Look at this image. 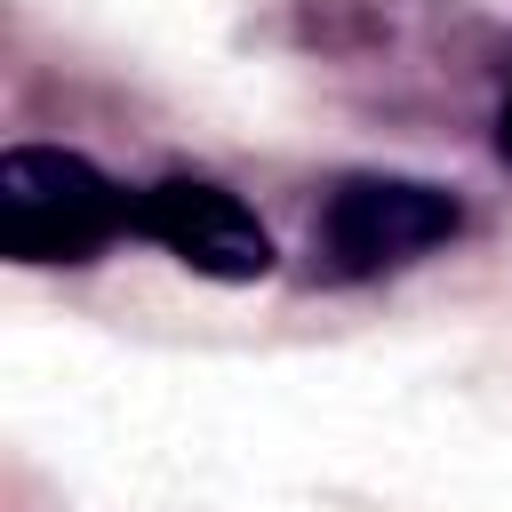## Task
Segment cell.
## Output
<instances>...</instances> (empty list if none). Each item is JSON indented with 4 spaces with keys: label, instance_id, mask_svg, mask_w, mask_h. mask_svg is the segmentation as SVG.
I'll use <instances>...</instances> for the list:
<instances>
[{
    "label": "cell",
    "instance_id": "3957f363",
    "mask_svg": "<svg viewBox=\"0 0 512 512\" xmlns=\"http://www.w3.org/2000/svg\"><path fill=\"white\" fill-rule=\"evenodd\" d=\"M136 232L160 240L200 280H264L272 272V232L256 224V208L224 184H200V176L144 184L136 192Z\"/></svg>",
    "mask_w": 512,
    "mask_h": 512
},
{
    "label": "cell",
    "instance_id": "277c9868",
    "mask_svg": "<svg viewBox=\"0 0 512 512\" xmlns=\"http://www.w3.org/2000/svg\"><path fill=\"white\" fill-rule=\"evenodd\" d=\"M496 152H504V168H512V96H504V120H496Z\"/></svg>",
    "mask_w": 512,
    "mask_h": 512
},
{
    "label": "cell",
    "instance_id": "6da1fadb",
    "mask_svg": "<svg viewBox=\"0 0 512 512\" xmlns=\"http://www.w3.org/2000/svg\"><path fill=\"white\" fill-rule=\"evenodd\" d=\"M136 232V192L56 144L0 152V256L16 264H88L104 240Z\"/></svg>",
    "mask_w": 512,
    "mask_h": 512
},
{
    "label": "cell",
    "instance_id": "7a4b0ae2",
    "mask_svg": "<svg viewBox=\"0 0 512 512\" xmlns=\"http://www.w3.org/2000/svg\"><path fill=\"white\" fill-rule=\"evenodd\" d=\"M456 224H464V208L440 184H416V176H352V184H336V200L320 216V248H328V264L344 280H368V272H392V264L424 256V248L456 240Z\"/></svg>",
    "mask_w": 512,
    "mask_h": 512
}]
</instances>
